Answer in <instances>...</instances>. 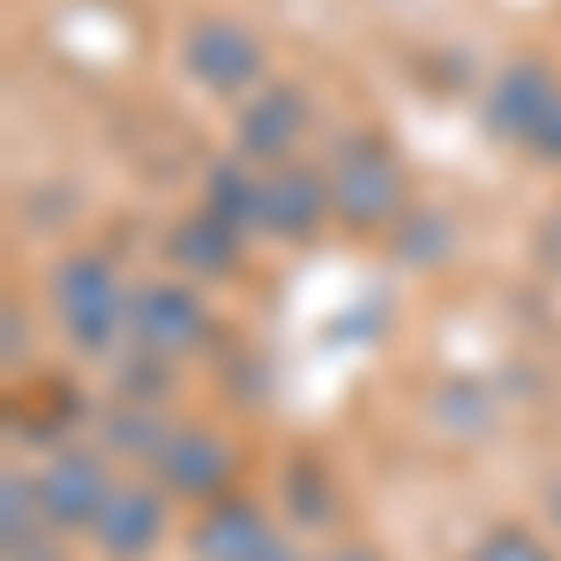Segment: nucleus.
<instances>
[{"label":"nucleus","instance_id":"nucleus-1","mask_svg":"<svg viewBox=\"0 0 561 561\" xmlns=\"http://www.w3.org/2000/svg\"><path fill=\"white\" fill-rule=\"evenodd\" d=\"M142 531H158L150 494H121V502L105 510V547H113V554H135V547H142Z\"/></svg>","mask_w":561,"mask_h":561},{"label":"nucleus","instance_id":"nucleus-2","mask_svg":"<svg viewBox=\"0 0 561 561\" xmlns=\"http://www.w3.org/2000/svg\"><path fill=\"white\" fill-rule=\"evenodd\" d=\"M98 502H105V486H98L90 465H60V472H53V510H60L68 524H83Z\"/></svg>","mask_w":561,"mask_h":561},{"label":"nucleus","instance_id":"nucleus-4","mask_svg":"<svg viewBox=\"0 0 561 561\" xmlns=\"http://www.w3.org/2000/svg\"><path fill=\"white\" fill-rule=\"evenodd\" d=\"M173 472H180V486H217V472H225V457H217L210 442H187L173 457Z\"/></svg>","mask_w":561,"mask_h":561},{"label":"nucleus","instance_id":"nucleus-5","mask_svg":"<svg viewBox=\"0 0 561 561\" xmlns=\"http://www.w3.org/2000/svg\"><path fill=\"white\" fill-rule=\"evenodd\" d=\"M285 135H293V105L277 98V105H262V113H255V128H248V142H255V150H270V142H285Z\"/></svg>","mask_w":561,"mask_h":561},{"label":"nucleus","instance_id":"nucleus-3","mask_svg":"<svg viewBox=\"0 0 561 561\" xmlns=\"http://www.w3.org/2000/svg\"><path fill=\"white\" fill-rule=\"evenodd\" d=\"M68 293H76V300H68V314H76V330H90V337H98V330L113 322V300H105V277H98V270H68Z\"/></svg>","mask_w":561,"mask_h":561},{"label":"nucleus","instance_id":"nucleus-6","mask_svg":"<svg viewBox=\"0 0 561 561\" xmlns=\"http://www.w3.org/2000/svg\"><path fill=\"white\" fill-rule=\"evenodd\" d=\"M479 561H547V554H539L531 539H517V531H510V539H494V547H486Z\"/></svg>","mask_w":561,"mask_h":561}]
</instances>
